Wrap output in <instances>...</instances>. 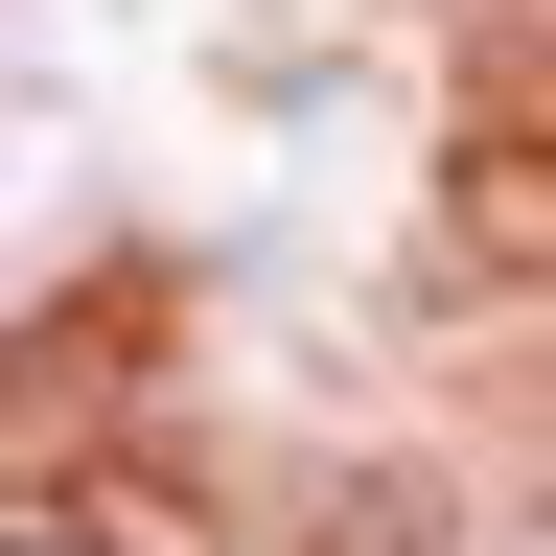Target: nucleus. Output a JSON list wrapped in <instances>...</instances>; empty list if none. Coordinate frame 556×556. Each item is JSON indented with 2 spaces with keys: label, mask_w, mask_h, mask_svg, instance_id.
Here are the masks:
<instances>
[{
  "label": "nucleus",
  "mask_w": 556,
  "mask_h": 556,
  "mask_svg": "<svg viewBox=\"0 0 556 556\" xmlns=\"http://www.w3.org/2000/svg\"><path fill=\"white\" fill-rule=\"evenodd\" d=\"M0 556H93V533H0Z\"/></svg>",
  "instance_id": "1"
}]
</instances>
